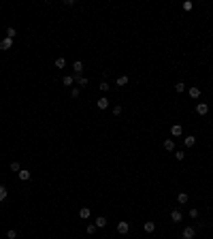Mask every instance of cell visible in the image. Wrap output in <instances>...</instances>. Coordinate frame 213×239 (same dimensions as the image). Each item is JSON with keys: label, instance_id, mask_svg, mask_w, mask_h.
<instances>
[{"label": "cell", "instance_id": "cell-20", "mask_svg": "<svg viewBox=\"0 0 213 239\" xmlns=\"http://www.w3.org/2000/svg\"><path fill=\"white\" fill-rule=\"evenodd\" d=\"M117 86H122V88H124V86H128V77H126V75L117 77Z\"/></svg>", "mask_w": 213, "mask_h": 239}, {"label": "cell", "instance_id": "cell-19", "mask_svg": "<svg viewBox=\"0 0 213 239\" xmlns=\"http://www.w3.org/2000/svg\"><path fill=\"white\" fill-rule=\"evenodd\" d=\"M96 231H98V226H96V224H87V226H85V233H87V235H94Z\"/></svg>", "mask_w": 213, "mask_h": 239}, {"label": "cell", "instance_id": "cell-5", "mask_svg": "<svg viewBox=\"0 0 213 239\" xmlns=\"http://www.w3.org/2000/svg\"><path fill=\"white\" fill-rule=\"evenodd\" d=\"M128 231H130V224H128V222H117V233L126 235Z\"/></svg>", "mask_w": 213, "mask_h": 239}, {"label": "cell", "instance_id": "cell-6", "mask_svg": "<svg viewBox=\"0 0 213 239\" xmlns=\"http://www.w3.org/2000/svg\"><path fill=\"white\" fill-rule=\"evenodd\" d=\"M11 45H13V39H6V37H4V39L0 41V49H2V51L11 49Z\"/></svg>", "mask_w": 213, "mask_h": 239}, {"label": "cell", "instance_id": "cell-18", "mask_svg": "<svg viewBox=\"0 0 213 239\" xmlns=\"http://www.w3.org/2000/svg\"><path fill=\"white\" fill-rule=\"evenodd\" d=\"M79 216H81L83 220H87V218H89V207H81V209H79Z\"/></svg>", "mask_w": 213, "mask_h": 239}, {"label": "cell", "instance_id": "cell-26", "mask_svg": "<svg viewBox=\"0 0 213 239\" xmlns=\"http://www.w3.org/2000/svg\"><path fill=\"white\" fill-rule=\"evenodd\" d=\"M98 88H100L102 92H109V88H111V86H109L107 81H100V86H98Z\"/></svg>", "mask_w": 213, "mask_h": 239}, {"label": "cell", "instance_id": "cell-31", "mask_svg": "<svg viewBox=\"0 0 213 239\" xmlns=\"http://www.w3.org/2000/svg\"><path fill=\"white\" fill-rule=\"evenodd\" d=\"M175 158H177V160H183V158H185V154L179 149V152H175Z\"/></svg>", "mask_w": 213, "mask_h": 239}, {"label": "cell", "instance_id": "cell-8", "mask_svg": "<svg viewBox=\"0 0 213 239\" xmlns=\"http://www.w3.org/2000/svg\"><path fill=\"white\" fill-rule=\"evenodd\" d=\"M188 94H190V98H198L200 96V88L192 86V88H188Z\"/></svg>", "mask_w": 213, "mask_h": 239}, {"label": "cell", "instance_id": "cell-21", "mask_svg": "<svg viewBox=\"0 0 213 239\" xmlns=\"http://www.w3.org/2000/svg\"><path fill=\"white\" fill-rule=\"evenodd\" d=\"M15 37H17L15 28H6V39H15Z\"/></svg>", "mask_w": 213, "mask_h": 239}, {"label": "cell", "instance_id": "cell-7", "mask_svg": "<svg viewBox=\"0 0 213 239\" xmlns=\"http://www.w3.org/2000/svg\"><path fill=\"white\" fill-rule=\"evenodd\" d=\"M96 107L105 111V109L109 107V100H107V96H102V98H98V100H96Z\"/></svg>", "mask_w": 213, "mask_h": 239}, {"label": "cell", "instance_id": "cell-23", "mask_svg": "<svg viewBox=\"0 0 213 239\" xmlns=\"http://www.w3.org/2000/svg\"><path fill=\"white\" fill-rule=\"evenodd\" d=\"M175 90H177V92H185L188 88H185V83H183V81H179V83H175Z\"/></svg>", "mask_w": 213, "mask_h": 239}, {"label": "cell", "instance_id": "cell-15", "mask_svg": "<svg viewBox=\"0 0 213 239\" xmlns=\"http://www.w3.org/2000/svg\"><path fill=\"white\" fill-rule=\"evenodd\" d=\"M62 83H64V86H75V77H73V75H66V77L62 79Z\"/></svg>", "mask_w": 213, "mask_h": 239}, {"label": "cell", "instance_id": "cell-4", "mask_svg": "<svg viewBox=\"0 0 213 239\" xmlns=\"http://www.w3.org/2000/svg\"><path fill=\"white\" fill-rule=\"evenodd\" d=\"M170 220H173V222H181V220H183V214H181L179 209H173V211H170Z\"/></svg>", "mask_w": 213, "mask_h": 239}, {"label": "cell", "instance_id": "cell-10", "mask_svg": "<svg viewBox=\"0 0 213 239\" xmlns=\"http://www.w3.org/2000/svg\"><path fill=\"white\" fill-rule=\"evenodd\" d=\"M17 175H19V179H21V182H28V179L32 177V173H30V171H26V169H21Z\"/></svg>", "mask_w": 213, "mask_h": 239}, {"label": "cell", "instance_id": "cell-2", "mask_svg": "<svg viewBox=\"0 0 213 239\" xmlns=\"http://www.w3.org/2000/svg\"><path fill=\"white\" fill-rule=\"evenodd\" d=\"M196 113H198V115H207V113H209V105H207V102H198V105H196Z\"/></svg>", "mask_w": 213, "mask_h": 239}, {"label": "cell", "instance_id": "cell-25", "mask_svg": "<svg viewBox=\"0 0 213 239\" xmlns=\"http://www.w3.org/2000/svg\"><path fill=\"white\" fill-rule=\"evenodd\" d=\"M6 194H9V192H6V188H4V186H0V203L6 199Z\"/></svg>", "mask_w": 213, "mask_h": 239}, {"label": "cell", "instance_id": "cell-11", "mask_svg": "<svg viewBox=\"0 0 213 239\" xmlns=\"http://www.w3.org/2000/svg\"><path fill=\"white\" fill-rule=\"evenodd\" d=\"M162 145H164V149H166V152H175V141H173V139H166Z\"/></svg>", "mask_w": 213, "mask_h": 239}, {"label": "cell", "instance_id": "cell-27", "mask_svg": "<svg viewBox=\"0 0 213 239\" xmlns=\"http://www.w3.org/2000/svg\"><path fill=\"white\" fill-rule=\"evenodd\" d=\"M11 171H17V173H19V171H21V164H19V162H11Z\"/></svg>", "mask_w": 213, "mask_h": 239}, {"label": "cell", "instance_id": "cell-32", "mask_svg": "<svg viewBox=\"0 0 213 239\" xmlns=\"http://www.w3.org/2000/svg\"><path fill=\"white\" fill-rule=\"evenodd\" d=\"M6 237H9V239H15V237H17V231H9V233H6Z\"/></svg>", "mask_w": 213, "mask_h": 239}, {"label": "cell", "instance_id": "cell-13", "mask_svg": "<svg viewBox=\"0 0 213 239\" xmlns=\"http://www.w3.org/2000/svg\"><path fill=\"white\" fill-rule=\"evenodd\" d=\"M75 83H79V88H83V86H87V77H83V75L75 77Z\"/></svg>", "mask_w": 213, "mask_h": 239}, {"label": "cell", "instance_id": "cell-14", "mask_svg": "<svg viewBox=\"0 0 213 239\" xmlns=\"http://www.w3.org/2000/svg\"><path fill=\"white\" fill-rule=\"evenodd\" d=\"M183 143H185V147H192V145H196V137H192V135H190V137H185V139H183Z\"/></svg>", "mask_w": 213, "mask_h": 239}, {"label": "cell", "instance_id": "cell-9", "mask_svg": "<svg viewBox=\"0 0 213 239\" xmlns=\"http://www.w3.org/2000/svg\"><path fill=\"white\" fill-rule=\"evenodd\" d=\"M73 71H75V77H79V75H81V71H83V62H79V60H77V62L73 64Z\"/></svg>", "mask_w": 213, "mask_h": 239}, {"label": "cell", "instance_id": "cell-30", "mask_svg": "<svg viewBox=\"0 0 213 239\" xmlns=\"http://www.w3.org/2000/svg\"><path fill=\"white\" fill-rule=\"evenodd\" d=\"M120 113H122V105H115L113 107V115H120Z\"/></svg>", "mask_w": 213, "mask_h": 239}, {"label": "cell", "instance_id": "cell-22", "mask_svg": "<svg viewBox=\"0 0 213 239\" xmlns=\"http://www.w3.org/2000/svg\"><path fill=\"white\" fill-rule=\"evenodd\" d=\"M64 66H66V60H64V58H58V60H55V68H64Z\"/></svg>", "mask_w": 213, "mask_h": 239}, {"label": "cell", "instance_id": "cell-3", "mask_svg": "<svg viewBox=\"0 0 213 239\" xmlns=\"http://www.w3.org/2000/svg\"><path fill=\"white\" fill-rule=\"evenodd\" d=\"M170 135H173V137H181V135H183V126H181V124H173V126H170Z\"/></svg>", "mask_w": 213, "mask_h": 239}, {"label": "cell", "instance_id": "cell-28", "mask_svg": "<svg viewBox=\"0 0 213 239\" xmlns=\"http://www.w3.org/2000/svg\"><path fill=\"white\" fill-rule=\"evenodd\" d=\"M79 94H81L79 88H73V90H70V96H73V98H79Z\"/></svg>", "mask_w": 213, "mask_h": 239}, {"label": "cell", "instance_id": "cell-29", "mask_svg": "<svg viewBox=\"0 0 213 239\" xmlns=\"http://www.w3.org/2000/svg\"><path fill=\"white\" fill-rule=\"evenodd\" d=\"M183 11H192V2H190V0L183 2Z\"/></svg>", "mask_w": 213, "mask_h": 239}, {"label": "cell", "instance_id": "cell-12", "mask_svg": "<svg viewBox=\"0 0 213 239\" xmlns=\"http://www.w3.org/2000/svg\"><path fill=\"white\" fill-rule=\"evenodd\" d=\"M177 203H179V205H185V203H188V194H185V192H179V194H177Z\"/></svg>", "mask_w": 213, "mask_h": 239}, {"label": "cell", "instance_id": "cell-16", "mask_svg": "<svg viewBox=\"0 0 213 239\" xmlns=\"http://www.w3.org/2000/svg\"><path fill=\"white\" fill-rule=\"evenodd\" d=\"M98 229H102V226H107V218L105 216H100V218H96V222H94Z\"/></svg>", "mask_w": 213, "mask_h": 239}, {"label": "cell", "instance_id": "cell-24", "mask_svg": "<svg viewBox=\"0 0 213 239\" xmlns=\"http://www.w3.org/2000/svg\"><path fill=\"white\" fill-rule=\"evenodd\" d=\"M198 216H200V211H198L196 207H192V209H190V218H192V220H196Z\"/></svg>", "mask_w": 213, "mask_h": 239}, {"label": "cell", "instance_id": "cell-17", "mask_svg": "<svg viewBox=\"0 0 213 239\" xmlns=\"http://www.w3.org/2000/svg\"><path fill=\"white\" fill-rule=\"evenodd\" d=\"M143 229H145L147 233H154V231H156V222H145V224H143Z\"/></svg>", "mask_w": 213, "mask_h": 239}, {"label": "cell", "instance_id": "cell-1", "mask_svg": "<svg viewBox=\"0 0 213 239\" xmlns=\"http://www.w3.org/2000/svg\"><path fill=\"white\" fill-rule=\"evenodd\" d=\"M194 235H196V231H194L192 226H185V229L181 231V237L183 239H194Z\"/></svg>", "mask_w": 213, "mask_h": 239}]
</instances>
